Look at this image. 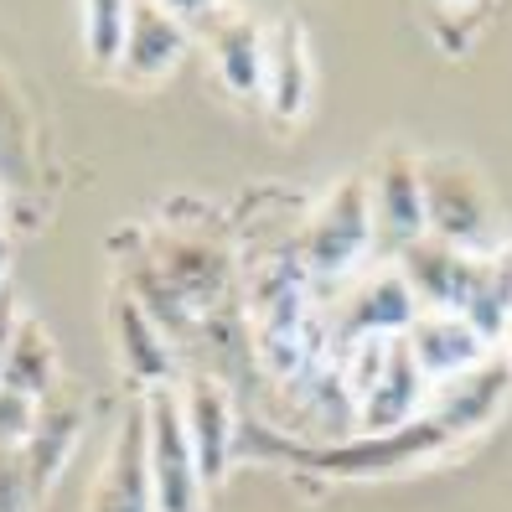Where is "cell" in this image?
I'll return each mask as SVG.
<instances>
[{
    "instance_id": "1",
    "label": "cell",
    "mask_w": 512,
    "mask_h": 512,
    "mask_svg": "<svg viewBox=\"0 0 512 512\" xmlns=\"http://www.w3.org/2000/svg\"><path fill=\"white\" fill-rule=\"evenodd\" d=\"M373 202H368V176H342L331 197L311 213L300 233V254H306L316 280H352L363 254L373 249Z\"/></svg>"
},
{
    "instance_id": "2",
    "label": "cell",
    "mask_w": 512,
    "mask_h": 512,
    "mask_svg": "<svg viewBox=\"0 0 512 512\" xmlns=\"http://www.w3.org/2000/svg\"><path fill=\"white\" fill-rule=\"evenodd\" d=\"M145 456H150V492H156V512H202V476L197 456L182 425V394L176 383L145 388Z\"/></svg>"
},
{
    "instance_id": "3",
    "label": "cell",
    "mask_w": 512,
    "mask_h": 512,
    "mask_svg": "<svg viewBox=\"0 0 512 512\" xmlns=\"http://www.w3.org/2000/svg\"><path fill=\"white\" fill-rule=\"evenodd\" d=\"M419 182H425V233L476 254L492 228V197L481 176L456 156H430L419 161Z\"/></svg>"
},
{
    "instance_id": "4",
    "label": "cell",
    "mask_w": 512,
    "mask_h": 512,
    "mask_svg": "<svg viewBox=\"0 0 512 512\" xmlns=\"http://www.w3.org/2000/svg\"><path fill=\"white\" fill-rule=\"evenodd\" d=\"M419 316V300L404 280V269H383V275H368V280H352L342 306L326 311V357L357 342V337H404Z\"/></svg>"
},
{
    "instance_id": "5",
    "label": "cell",
    "mask_w": 512,
    "mask_h": 512,
    "mask_svg": "<svg viewBox=\"0 0 512 512\" xmlns=\"http://www.w3.org/2000/svg\"><path fill=\"white\" fill-rule=\"evenodd\" d=\"M487 264L492 259H481L471 249H456V244H445V238H414V244L399 249V269H404V280L419 300V311H466V300L476 295V285L487 280Z\"/></svg>"
},
{
    "instance_id": "6",
    "label": "cell",
    "mask_w": 512,
    "mask_h": 512,
    "mask_svg": "<svg viewBox=\"0 0 512 512\" xmlns=\"http://www.w3.org/2000/svg\"><path fill=\"white\" fill-rule=\"evenodd\" d=\"M150 264H156V275L176 290V300L192 311V316H207L218 306V295L228 285V254L213 244V238H202L192 228H161L150 238Z\"/></svg>"
},
{
    "instance_id": "7",
    "label": "cell",
    "mask_w": 512,
    "mask_h": 512,
    "mask_svg": "<svg viewBox=\"0 0 512 512\" xmlns=\"http://www.w3.org/2000/svg\"><path fill=\"white\" fill-rule=\"evenodd\" d=\"M88 512H156L150 492V456H145V404L125 409L104 456V471L88 492Z\"/></svg>"
},
{
    "instance_id": "8",
    "label": "cell",
    "mask_w": 512,
    "mask_h": 512,
    "mask_svg": "<svg viewBox=\"0 0 512 512\" xmlns=\"http://www.w3.org/2000/svg\"><path fill=\"white\" fill-rule=\"evenodd\" d=\"M368 202H373V233H383L394 249L425 238V182H419V161L404 145H388L373 176H368Z\"/></svg>"
},
{
    "instance_id": "9",
    "label": "cell",
    "mask_w": 512,
    "mask_h": 512,
    "mask_svg": "<svg viewBox=\"0 0 512 512\" xmlns=\"http://www.w3.org/2000/svg\"><path fill=\"white\" fill-rule=\"evenodd\" d=\"M450 435L435 425L430 414H419L414 425L404 430H388V435H347L337 440L321 456V471L331 476H394L404 466H414L419 456H430V450H440Z\"/></svg>"
},
{
    "instance_id": "10",
    "label": "cell",
    "mask_w": 512,
    "mask_h": 512,
    "mask_svg": "<svg viewBox=\"0 0 512 512\" xmlns=\"http://www.w3.org/2000/svg\"><path fill=\"white\" fill-rule=\"evenodd\" d=\"M176 394H182V425H187L192 456H197V476H202V487H218L233 461V445H238V419L228 404V388L202 373V378H187Z\"/></svg>"
},
{
    "instance_id": "11",
    "label": "cell",
    "mask_w": 512,
    "mask_h": 512,
    "mask_svg": "<svg viewBox=\"0 0 512 512\" xmlns=\"http://www.w3.org/2000/svg\"><path fill=\"white\" fill-rule=\"evenodd\" d=\"M507 388H512V357H487V363L435 383V399H430L425 414L456 440V435H471L481 425H492L502 399H507Z\"/></svg>"
},
{
    "instance_id": "12",
    "label": "cell",
    "mask_w": 512,
    "mask_h": 512,
    "mask_svg": "<svg viewBox=\"0 0 512 512\" xmlns=\"http://www.w3.org/2000/svg\"><path fill=\"white\" fill-rule=\"evenodd\" d=\"M404 347L430 383H445L492 357V342L456 311H419L414 326L404 331Z\"/></svg>"
},
{
    "instance_id": "13",
    "label": "cell",
    "mask_w": 512,
    "mask_h": 512,
    "mask_svg": "<svg viewBox=\"0 0 512 512\" xmlns=\"http://www.w3.org/2000/svg\"><path fill=\"white\" fill-rule=\"evenodd\" d=\"M109 331H114V352L119 363H125V373L145 388H166L176 383V352H171V337L150 321V311L140 306V300L119 285L109 295Z\"/></svg>"
},
{
    "instance_id": "14",
    "label": "cell",
    "mask_w": 512,
    "mask_h": 512,
    "mask_svg": "<svg viewBox=\"0 0 512 512\" xmlns=\"http://www.w3.org/2000/svg\"><path fill=\"white\" fill-rule=\"evenodd\" d=\"M78 435H83V399L68 394V388H57V394L42 399V409H37V430L26 435V445H21L26 476H32L37 502L57 487V476L68 471L73 450H78Z\"/></svg>"
},
{
    "instance_id": "15",
    "label": "cell",
    "mask_w": 512,
    "mask_h": 512,
    "mask_svg": "<svg viewBox=\"0 0 512 512\" xmlns=\"http://www.w3.org/2000/svg\"><path fill=\"white\" fill-rule=\"evenodd\" d=\"M187 52V21L171 16L156 0H135L130 26H125V47H119V73L135 83H156L176 68V57Z\"/></svg>"
},
{
    "instance_id": "16",
    "label": "cell",
    "mask_w": 512,
    "mask_h": 512,
    "mask_svg": "<svg viewBox=\"0 0 512 512\" xmlns=\"http://www.w3.org/2000/svg\"><path fill=\"white\" fill-rule=\"evenodd\" d=\"M207 47H213V68L233 99H264V26L218 6L207 16Z\"/></svg>"
},
{
    "instance_id": "17",
    "label": "cell",
    "mask_w": 512,
    "mask_h": 512,
    "mask_svg": "<svg viewBox=\"0 0 512 512\" xmlns=\"http://www.w3.org/2000/svg\"><path fill=\"white\" fill-rule=\"evenodd\" d=\"M311 99V47L300 21L280 16L264 26V104L280 119H300Z\"/></svg>"
},
{
    "instance_id": "18",
    "label": "cell",
    "mask_w": 512,
    "mask_h": 512,
    "mask_svg": "<svg viewBox=\"0 0 512 512\" xmlns=\"http://www.w3.org/2000/svg\"><path fill=\"white\" fill-rule=\"evenodd\" d=\"M425 394H430V378L419 373V363L409 357V347L399 337L383 378L373 383V394L357 404V435H388V430L414 425V419L425 414Z\"/></svg>"
},
{
    "instance_id": "19",
    "label": "cell",
    "mask_w": 512,
    "mask_h": 512,
    "mask_svg": "<svg viewBox=\"0 0 512 512\" xmlns=\"http://www.w3.org/2000/svg\"><path fill=\"white\" fill-rule=\"evenodd\" d=\"M0 388H16V394H32V399L57 394V347L37 316L11 321L6 357H0Z\"/></svg>"
},
{
    "instance_id": "20",
    "label": "cell",
    "mask_w": 512,
    "mask_h": 512,
    "mask_svg": "<svg viewBox=\"0 0 512 512\" xmlns=\"http://www.w3.org/2000/svg\"><path fill=\"white\" fill-rule=\"evenodd\" d=\"M130 6L135 0H83V52H88V63H99V68L119 63Z\"/></svg>"
},
{
    "instance_id": "21",
    "label": "cell",
    "mask_w": 512,
    "mask_h": 512,
    "mask_svg": "<svg viewBox=\"0 0 512 512\" xmlns=\"http://www.w3.org/2000/svg\"><path fill=\"white\" fill-rule=\"evenodd\" d=\"M37 409H42V399L16 394V388H0V450L26 445V435L37 430Z\"/></svg>"
},
{
    "instance_id": "22",
    "label": "cell",
    "mask_w": 512,
    "mask_h": 512,
    "mask_svg": "<svg viewBox=\"0 0 512 512\" xmlns=\"http://www.w3.org/2000/svg\"><path fill=\"white\" fill-rule=\"evenodd\" d=\"M37 492L26 476V456L21 450H0V512H32Z\"/></svg>"
},
{
    "instance_id": "23",
    "label": "cell",
    "mask_w": 512,
    "mask_h": 512,
    "mask_svg": "<svg viewBox=\"0 0 512 512\" xmlns=\"http://www.w3.org/2000/svg\"><path fill=\"white\" fill-rule=\"evenodd\" d=\"M156 6H166L171 16H182V21H207L223 0H156Z\"/></svg>"
},
{
    "instance_id": "24",
    "label": "cell",
    "mask_w": 512,
    "mask_h": 512,
    "mask_svg": "<svg viewBox=\"0 0 512 512\" xmlns=\"http://www.w3.org/2000/svg\"><path fill=\"white\" fill-rule=\"evenodd\" d=\"M6 269H11V238L0 233V280H6Z\"/></svg>"
},
{
    "instance_id": "25",
    "label": "cell",
    "mask_w": 512,
    "mask_h": 512,
    "mask_svg": "<svg viewBox=\"0 0 512 512\" xmlns=\"http://www.w3.org/2000/svg\"><path fill=\"white\" fill-rule=\"evenodd\" d=\"M440 6H450V11H466V6H471V0H440Z\"/></svg>"
},
{
    "instance_id": "26",
    "label": "cell",
    "mask_w": 512,
    "mask_h": 512,
    "mask_svg": "<svg viewBox=\"0 0 512 512\" xmlns=\"http://www.w3.org/2000/svg\"><path fill=\"white\" fill-rule=\"evenodd\" d=\"M0 218H6V202H0ZM0 233H6V228H0Z\"/></svg>"
}]
</instances>
